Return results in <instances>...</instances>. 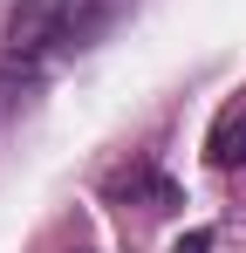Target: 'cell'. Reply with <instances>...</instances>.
Segmentation results:
<instances>
[{
    "instance_id": "obj_5",
    "label": "cell",
    "mask_w": 246,
    "mask_h": 253,
    "mask_svg": "<svg viewBox=\"0 0 246 253\" xmlns=\"http://www.w3.org/2000/svg\"><path fill=\"white\" fill-rule=\"evenodd\" d=\"M123 7H130V0H76V21H69V42H62V48H89Z\"/></svg>"
},
{
    "instance_id": "obj_4",
    "label": "cell",
    "mask_w": 246,
    "mask_h": 253,
    "mask_svg": "<svg viewBox=\"0 0 246 253\" xmlns=\"http://www.w3.org/2000/svg\"><path fill=\"white\" fill-rule=\"evenodd\" d=\"M205 158H212L219 171L246 165V110H226V117L212 124V144H205Z\"/></svg>"
},
{
    "instance_id": "obj_3",
    "label": "cell",
    "mask_w": 246,
    "mask_h": 253,
    "mask_svg": "<svg viewBox=\"0 0 246 253\" xmlns=\"http://www.w3.org/2000/svg\"><path fill=\"white\" fill-rule=\"evenodd\" d=\"M35 96H41L35 62H0V130L14 124L21 110H35Z\"/></svg>"
},
{
    "instance_id": "obj_6",
    "label": "cell",
    "mask_w": 246,
    "mask_h": 253,
    "mask_svg": "<svg viewBox=\"0 0 246 253\" xmlns=\"http://www.w3.org/2000/svg\"><path fill=\"white\" fill-rule=\"evenodd\" d=\"M178 253H212V233H205V226H199V233H185V240H178Z\"/></svg>"
},
{
    "instance_id": "obj_1",
    "label": "cell",
    "mask_w": 246,
    "mask_h": 253,
    "mask_svg": "<svg viewBox=\"0 0 246 253\" xmlns=\"http://www.w3.org/2000/svg\"><path fill=\"white\" fill-rule=\"evenodd\" d=\"M69 21H76V0H14V14H7V55L14 62H41L48 48L69 42Z\"/></svg>"
},
{
    "instance_id": "obj_2",
    "label": "cell",
    "mask_w": 246,
    "mask_h": 253,
    "mask_svg": "<svg viewBox=\"0 0 246 253\" xmlns=\"http://www.w3.org/2000/svg\"><path fill=\"white\" fill-rule=\"evenodd\" d=\"M110 199H130V206H144V212H171L178 206V185L164 171H151V165H130V171L110 178Z\"/></svg>"
}]
</instances>
